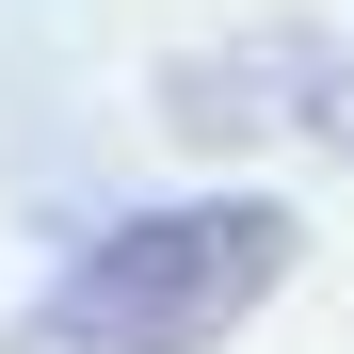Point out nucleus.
I'll list each match as a JSON object with an SVG mask.
<instances>
[{"mask_svg": "<svg viewBox=\"0 0 354 354\" xmlns=\"http://www.w3.org/2000/svg\"><path fill=\"white\" fill-rule=\"evenodd\" d=\"M290 274H306V209L290 194H177V209L97 225L0 322V354H225Z\"/></svg>", "mask_w": 354, "mask_h": 354, "instance_id": "f257e3e1", "label": "nucleus"}, {"mask_svg": "<svg viewBox=\"0 0 354 354\" xmlns=\"http://www.w3.org/2000/svg\"><path fill=\"white\" fill-rule=\"evenodd\" d=\"M161 113L194 145H354V48L338 32H242V48H194L161 65Z\"/></svg>", "mask_w": 354, "mask_h": 354, "instance_id": "f03ea898", "label": "nucleus"}]
</instances>
